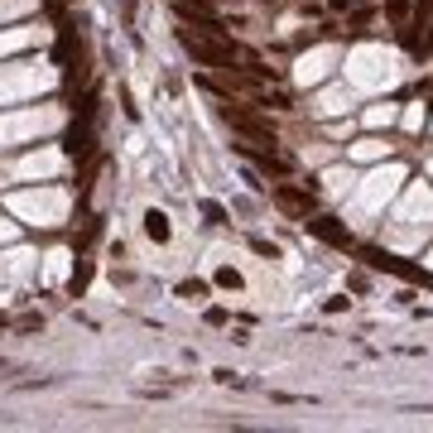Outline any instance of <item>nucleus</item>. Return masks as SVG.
Wrapping results in <instances>:
<instances>
[{"label":"nucleus","mask_w":433,"mask_h":433,"mask_svg":"<svg viewBox=\"0 0 433 433\" xmlns=\"http://www.w3.org/2000/svg\"><path fill=\"white\" fill-rule=\"evenodd\" d=\"M216 116H221L231 130H241V135H250V140H270V145H274V126H270V121H265V116H255V111H245V106H236L231 97H221Z\"/></svg>","instance_id":"nucleus-1"},{"label":"nucleus","mask_w":433,"mask_h":433,"mask_svg":"<svg viewBox=\"0 0 433 433\" xmlns=\"http://www.w3.org/2000/svg\"><path fill=\"white\" fill-rule=\"evenodd\" d=\"M274 202H279L284 212H294V216H313V207H318V202H313V193L289 188V183H279V188H274Z\"/></svg>","instance_id":"nucleus-2"},{"label":"nucleus","mask_w":433,"mask_h":433,"mask_svg":"<svg viewBox=\"0 0 433 433\" xmlns=\"http://www.w3.org/2000/svg\"><path fill=\"white\" fill-rule=\"evenodd\" d=\"M303 226L313 231V236H323L327 245H342V250H352V231H342V226H332V216H303Z\"/></svg>","instance_id":"nucleus-3"},{"label":"nucleus","mask_w":433,"mask_h":433,"mask_svg":"<svg viewBox=\"0 0 433 433\" xmlns=\"http://www.w3.org/2000/svg\"><path fill=\"white\" fill-rule=\"evenodd\" d=\"M236 150H241L260 173H270V178H284V173H289V159H279V154H260V150H250V145H236Z\"/></svg>","instance_id":"nucleus-4"},{"label":"nucleus","mask_w":433,"mask_h":433,"mask_svg":"<svg viewBox=\"0 0 433 433\" xmlns=\"http://www.w3.org/2000/svg\"><path fill=\"white\" fill-rule=\"evenodd\" d=\"M145 236H150V241H169V216L164 212H145Z\"/></svg>","instance_id":"nucleus-5"},{"label":"nucleus","mask_w":433,"mask_h":433,"mask_svg":"<svg viewBox=\"0 0 433 433\" xmlns=\"http://www.w3.org/2000/svg\"><path fill=\"white\" fill-rule=\"evenodd\" d=\"M178 298L197 303V298H207V284H202V279H188V284H178Z\"/></svg>","instance_id":"nucleus-6"},{"label":"nucleus","mask_w":433,"mask_h":433,"mask_svg":"<svg viewBox=\"0 0 433 433\" xmlns=\"http://www.w3.org/2000/svg\"><path fill=\"white\" fill-rule=\"evenodd\" d=\"M216 284H221V289H241V274L236 270H216Z\"/></svg>","instance_id":"nucleus-7"},{"label":"nucleus","mask_w":433,"mask_h":433,"mask_svg":"<svg viewBox=\"0 0 433 433\" xmlns=\"http://www.w3.org/2000/svg\"><path fill=\"white\" fill-rule=\"evenodd\" d=\"M44 5H49V10H54V15H58V10H68L73 0H44Z\"/></svg>","instance_id":"nucleus-8"},{"label":"nucleus","mask_w":433,"mask_h":433,"mask_svg":"<svg viewBox=\"0 0 433 433\" xmlns=\"http://www.w3.org/2000/svg\"><path fill=\"white\" fill-rule=\"evenodd\" d=\"M429 44H433V29H429Z\"/></svg>","instance_id":"nucleus-9"}]
</instances>
